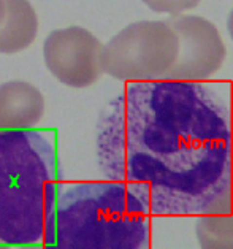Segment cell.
<instances>
[{
	"label": "cell",
	"mask_w": 233,
	"mask_h": 249,
	"mask_svg": "<svg viewBox=\"0 0 233 249\" xmlns=\"http://www.w3.org/2000/svg\"><path fill=\"white\" fill-rule=\"evenodd\" d=\"M149 210L119 181L79 183L59 196L56 249H142L151 241Z\"/></svg>",
	"instance_id": "3957f363"
},
{
	"label": "cell",
	"mask_w": 233,
	"mask_h": 249,
	"mask_svg": "<svg viewBox=\"0 0 233 249\" xmlns=\"http://www.w3.org/2000/svg\"><path fill=\"white\" fill-rule=\"evenodd\" d=\"M102 43L88 29L72 26L57 29L43 43L48 70L70 88H89L103 73L100 67Z\"/></svg>",
	"instance_id": "8992f818"
},
{
	"label": "cell",
	"mask_w": 233,
	"mask_h": 249,
	"mask_svg": "<svg viewBox=\"0 0 233 249\" xmlns=\"http://www.w3.org/2000/svg\"><path fill=\"white\" fill-rule=\"evenodd\" d=\"M97 162L151 214H206L230 192L232 108L201 81L132 83L102 113Z\"/></svg>",
	"instance_id": "6da1fadb"
},
{
	"label": "cell",
	"mask_w": 233,
	"mask_h": 249,
	"mask_svg": "<svg viewBox=\"0 0 233 249\" xmlns=\"http://www.w3.org/2000/svg\"><path fill=\"white\" fill-rule=\"evenodd\" d=\"M216 211H227V213H232L233 214V176H232V186H230L229 197H227V200H224L222 203H219L211 213H216Z\"/></svg>",
	"instance_id": "8fae6325"
},
{
	"label": "cell",
	"mask_w": 233,
	"mask_h": 249,
	"mask_svg": "<svg viewBox=\"0 0 233 249\" xmlns=\"http://www.w3.org/2000/svg\"><path fill=\"white\" fill-rule=\"evenodd\" d=\"M38 18L29 0H5V19L0 26V54L24 51L34 43Z\"/></svg>",
	"instance_id": "ba28073f"
},
{
	"label": "cell",
	"mask_w": 233,
	"mask_h": 249,
	"mask_svg": "<svg viewBox=\"0 0 233 249\" xmlns=\"http://www.w3.org/2000/svg\"><path fill=\"white\" fill-rule=\"evenodd\" d=\"M5 19V0H0V26Z\"/></svg>",
	"instance_id": "4fadbf2b"
},
{
	"label": "cell",
	"mask_w": 233,
	"mask_h": 249,
	"mask_svg": "<svg viewBox=\"0 0 233 249\" xmlns=\"http://www.w3.org/2000/svg\"><path fill=\"white\" fill-rule=\"evenodd\" d=\"M59 189L50 140L30 129L0 130V245L51 248Z\"/></svg>",
	"instance_id": "7a4b0ae2"
},
{
	"label": "cell",
	"mask_w": 233,
	"mask_h": 249,
	"mask_svg": "<svg viewBox=\"0 0 233 249\" xmlns=\"http://www.w3.org/2000/svg\"><path fill=\"white\" fill-rule=\"evenodd\" d=\"M167 21L178 35L179 50L175 64L163 78L205 81L216 75L227 56V48L217 27L195 15H176Z\"/></svg>",
	"instance_id": "5b68a950"
},
{
	"label": "cell",
	"mask_w": 233,
	"mask_h": 249,
	"mask_svg": "<svg viewBox=\"0 0 233 249\" xmlns=\"http://www.w3.org/2000/svg\"><path fill=\"white\" fill-rule=\"evenodd\" d=\"M178 50L179 40L168 21H137L102 46L100 67L119 81L162 80L175 64Z\"/></svg>",
	"instance_id": "277c9868"
},
{
	"label": "cell",
	"mask_w": 233,
	"mask_h": 249,
	"mask_svg": "<svg viewBox=\"0 0 233 249\" xmlns=\"http://www.w3.org/2000/svg\"><path fill=\"white\" fill-rule=\"evenodd\" d=\"M195 235L201 248H233V214L227 211L198 214Z\"/></svg>",
	"instance_id": "9c48e42d"
},
{
	"label": "cell",
	"mask_w": 233,
	"mask_h": 249,
	"mask_svg": "<svg viewBox=\"0 0 233 249\" xmlns=\"http://www.w3.org/2000/svg\"><path fill=\"white\" fill-rule=\"evenodd\" d=\"M149 10L156 13H165L170 16L182 15L184 11L198 7L201 0H142Z\"/></svg>",
	"instance_id": "30bf717a"
},
{
	"label": "cell",
	"mask_w": 233,
	"mask_h": 249,
	"mask_svg": "<svg viewBox=\"0 0 233 249\" xmlns=\"http://www.w3.org/2000/svg\"><path fill=\"white\" fill-rule=\"evenodd\" d=\"M45 114V99L27 81L0 84V130L32 129Z\"/></svg>",
	"instance_id": "52a82bcc"
},
{
	"label": "cell",
	"mask_w": 233,
	"mask_h": 249,
	"mask_svg": "<svg viewBox=\"0 0 233 249\" xmlns=\"http://www.w3.org/2000/svg\"><path fill=\"white\" fill-rule=\"evenodd\" d=\"M227 29H229V35H230V38L233 41V8H232L230 15H229V19H227Z\"/></svg>",
	"instance_id": "7c38bea8"
}]
</instances>
